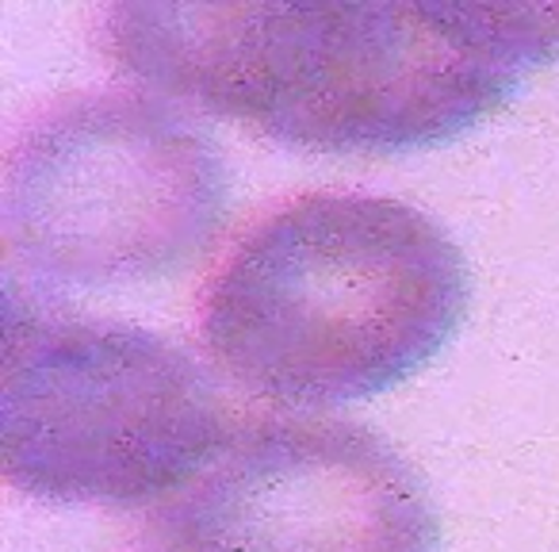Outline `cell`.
Here are the masks:
<instances>
[{
	"label": "cell",
	"instance_id": "obj_1",
	"mask_svg": "<svg viewBox=\"0 0 559 552\" xmlns=\"http://www.w3.org/2000/svg\"><path fill=\"white\" fill-rule=\"evenodd\" d=\"M142 85L307 154L449 146L559 55L548 4H116Z\"/></svg>",
	"mask_w": 559,
	"mask_h": 552
},
{
	"label": "cell",
	"instance_id": "obj_2",
	"mask_svg": "<svg viewBox=\"0 0 559 552\" xmlns=\"http://www.w3.org/2000/svg\"><path fill=\"white\" fill-rule=\"evenodd\" d=\"M460 246L391 196L314 192L257 223L203 296L215 368L257 399L319 411L399 388L452 342Z\"/></svg>",
	"mask_w": 559,
	"mask_h": 552
},
{
	"label": "cell",
	"instance_id": "obj_3",
	"mask_svg": "<svg viewBox=\"0 0 559 552\" xmlns=\"http://www.w3.org/2000/svg\"><path fill=\"white\" fill-rule=\"evenodd\" d=\"M238 434L211 376L169 338L73 319L4 289L0 465L50 503L177 498Z\"/></svg>",
	"mask_w": 559,
	"mask_h": 552
},
{
	"label": "cell",
	"instance_id": "obj_4",
	"mask_svg": "<svg viewBox=\"0 0 559 552\" xmlns=\"http://www.w3.org/2000/svg\"><path fill=\"white\" fill-rule=\"evenodd\" d=\"M9 254L58 284L119 289L192 269L218 242L230 177L203 131L134 93L58 104L4 165Z\"/></svg>",
	"mask_w": 559,
	"mask_h": 552
},
{
	"label": "cell",
	"instance_id": "obj_5",
	"mask_svg": "<svg viewBox=\"0 0 559 552\" xmlns=\"http://www.w3.org/2000/svg\"><path fill=\"white\" fill-rule=\"evenodd\" d=\"M173 552H437L441 521L411 460L345 419H261L157 510Z\"/></svg>",
	"mask_w": 559,
	"mask_h": 552
}]
</instances>
